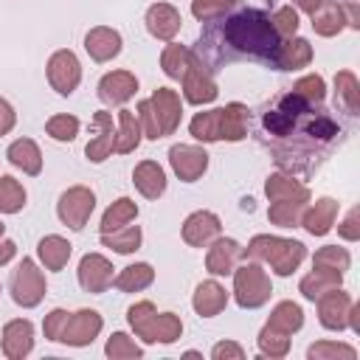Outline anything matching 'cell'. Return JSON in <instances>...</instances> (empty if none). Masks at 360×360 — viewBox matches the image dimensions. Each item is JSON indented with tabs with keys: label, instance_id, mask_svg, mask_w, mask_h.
<instances>
[{
	"label": "cell",
	"instance_id": "obj_7",
	"mask_svg": "<svg viewBox=\"0 0 360 360\" xmlns=\"http://www.w3.org/2000/svg\"><path fill=\"white\" fill-rule=\"evenodd\" d=\"M82 82V65L76 59L73 51L59 48L51 53L48 59V84L59 93V96H70Z\"/></svg>",
	"mask_w": 360,
	"mask_h": 360
},
{
	"label": "cell",
	"instance_id": "obj_12",
	"mask_svg": "<svg viewBox=\"0 0 360 360\" xmlns=\"http://www.w3.org/2000/svg\"><path fill=\"white\" fill-rule=\"evenodd\" d=\"M352 295L343 292L340 287L338 290H329L318 298V321L323 329H332V332H343L349 326V309H352Z\"/></svg>",
	"mask_w": 360,
	"mask_h": 360
},
{
	"label": "cell",
	"instance_id": "obj_33",
	"mask_svg": "<svg viewBox=\"0 0 360 360\" xmlns=\"http://www.w3.org/2000/svg\"><path fill=\"white\" fill-rule=\"evenodd\" d=\"M267 326L276 329V332H284V335H292L304 326V309L295 304V301H278L267 318Z\"/></svg>",
	"mask_w": 360,
	"mask_h": 360
},
{
	"label": "cell",
	"instance_id": "obj_36",
	"mask_svg": "<svg viewBox=\"0 0 360 360\" xmlns=\"http://www.w3.org/2000/svg\"><path fill=\"white\" fill-rule=\"evenodd\" d=\"M135 217H138V205H135V200H129V197H118V200L101 214V233H110V231H115V228H121V225H129Z\"/></svg>",
	"mask_w": 360,
	"mask_h": 360
},
{
	"label": "cell",
	"instance_id": "obj_51",
	"mask_svg": "<svg viewBox=\"0 0 360 360\" xmlns=\"http://www.w3.org/2000/svg\"><path fill=\"white\" fill-rule=\"evenodd\" d=\"M292 124H295V118H290L284 110H270V112H264V129L273 132V135H287V132L292 129Z\"/></svg>",
	"mask_w": 360,
	"mask_h": 360
},
{
	"label": "cell",
	"instance_id": "obj_18",
	"mask_svg": "<svg viewBox=\"0 0 360 360\" xmlns=\"http://www.w3.org/2000/svg\"><path fill=\"white\" fill-rule=\"evenodd\" d=\"M34 349V323L25 318L8 321L3 326V354L8 360H22Z\"/></svg>",
	"mask_w": 360,
	"mask_h": 360
},
{
	"label": "cell",
	"instance_id": "obj_44",
	"mask_svg": "<svg viewBox=\"0 0 360 360\" xmlns=\"http://www.w3.org/2000/svg\"><path fill=\"white\" fill-rule=\"evenodd\" d=\"M79 118L76 115H68V112H59V115H51L48 121H45V132L53 138V141H59V143H68V141H73L76 135H79Z\"/></svg>",
	"mask_w": 360,
	"mask_h": 360
},
{
	"label": "cell",
	"instance_id": "obj_34",
	"mask_svg": "<svg viewBox=\"0 0 360 360\" xmlns=\"http://www.w3.org/2000/svg\"><path fill=\"white\" fill-rule=\"evenodd\" d=\"M141 239H143V233L138 225H121L110 233H101V245L115 253H135L141 248Z\"/></svg>",
	"mask_w": 360,
	"mask_h": 360
},
{
	"label": "cell",
	"instance_id": "obj_46",
	"mask_svg": "<svg viewBox=\"0 0 360 360\" xmlns=\"http://www.w3.org/2000/svg\"><path fill=\"white\" fill-rule=\"evenodd\" d=\"M259 352H262L264 357H284V354L290 352V335L276 332V329H270V326L264 323L262 332H259Z\"/></svg>",
	"mask_w": 360,
	"mask_h": 360
},
{
	"label": "cell",
	"instance_id": "obj_37",
	"mask_svg": "<svg viewBox=\"0 0 360 360\" xmlns=\"http://www.w3.org/2000/svg\"><path fill=\"white\" fill-rule=\"evenodd\" d=\"M335 93H338L340 104H343L352 115L360 112V82H357V76H354L352 70H340V73L335 76Z\"/></svg>",
	"mask_w": 360,
	"mask_h": 360
},
{
	"label": "cell",
	"instance_id": "obj_25",
	"mask_svg": "<svg viewBox=\"0 0 360 360\" xmlns=\"http://www.w3.org/2000/svg\"><path fill=\"white\" fill-rule=\"evenodd\" d=\"M248 124H250V112L245 104L231 101L219 107V141H242L248 135Z\"/></svg>",
	"mask_w": 360,
	"mask_h": 360
},
{
	"label": "cell",
	"instance_id": "obj_39",
	"mask_svg": "<svg viewBox=\"0 0 360 360\" xmlns=\"http://www.w3.org/2000/svg\"><path fill=\"white\" fill-rule=\"evenodd\" d=\"M25 205V188L11 174H0V214H17Z\"/></svg>",
	"mask_w": 360,
	"mask_h": 360
},
{
	"label": "cell",
	"instance_id": "obj_45",
	"mask_svg": "<svg viewBox=\"0 0 360 360\" xmlns=\"http://www.w3.org/2000/svg\"><path fill=\"white\" fill-rule=\"evenodd\" d=\"M292 93L298 98H304L309 107L312 104H321L326 98V82L318 76V73H309V76H301L295 84H292Z\"/></svg>",
	"mask_w": 360,
	"mask_h": 360
},
{
	"label": "cell",
	"instance_id": "obj_31",
	"mask_svg": "<svg viewBox=\"0 0 360 360\" xmlns=\"http://www.w3.org/2000/svg\"><path fill=\"white\" fill-rule=\"evenodd\" d=\"M340 284H343V273H332V270H318V267H312V273L301 278L298 290H301V295H304L307 301H318L323 292L338 290Z\"/></svg>",
	"mask_w": 360,
	"mask_h": 360
},
{
	"label": "cell",
	"instance_id": "obj_22",
	"mask_svg": "<svg viewBox=\"0 0 360 360\" xmlns=\"http://www.w3.org/2000/svg\"><path fill=\"white\" fill-rule=\"evenodd\" d=\"M264 194L270 202H309V188L284 172H273L267 177Z\"/></svg>",
	"mask_w": 360,
	"mask_h": 360
},
{
	"label": "cell",
	"instance_id": "obj_10",
	"mask_svg": "<svg viewBox=\"0 0 360 360\" xmlns=\"http://www.w3.org/2000/svg\"><path fill=\"white\" fill-rule=\"evenodd\" d=\"M76 276H79V287H82L84 292H93V295L104 292V290L112 284V278H115L110 259L101 256V253H84L82 262H79Z\"/></svg>",
	"mask_w": 360,
	"mask_h": 360
},
{
	"label": "cell",
	"instance_id": "obj_54",
	"mask_svg": "<svg viewBox=\"0 0 360 360\" xmlns=\"http://www.w3.org/2000/svg\"><path fill=\"white\" fill-rule=\"evenodd\" d=\"M307 132L309 135H315V138H332V135H338V127H335V121L332 118H326V115H318L309 127H307Z\"/></svg>",
	"mask_w": 360,
	"mask_h": 360
},
{
	"label": "cell",
	"instance_id": "obj_17",
	"mask_svg": "<svg viewBox=\"0 0 360 360\" xmlns=\"http://www.w3.org/2000/svg\"><path fill=\"white\" fill-rule=\"evenodd\" d=\"M152 104V112L158 118V127H160V135H172L180 124V115H183V107H180V96L172 90V87H158L149 98Z\"/></svg>",
	"mask_w": 360,
	"mask_h": 360
},
{
	"label": "cell",
	"instance_id": "obj_4",
	"mask_svg": "<svg viewBox=\"0 0 360 360\" xmlns=\"http://www.w3.org/2000/svg\"><path fill=\"white\" fill-rule=\"evenodd\" d=\"M273 284L259 262H245L233 267V298L242 309H259L270 301Z\"/></svg>",
	"mask_w": 360,
	"mask_h": 360
},
{
	"label": "cell",
	"instance_id": "obj_42",
	"mask_svg": "<svg viewBox=\"0 0 360 360\" xmlns=\"http://www.w3.org/2000/svg\"><path fill=\"white\" fill-rule=\"evenodd\" d=\"M104 354H107L110 360H138V357H143V349H141L127 332H112V335L107 338Z\"/></svg>",
	"mask_w": 360,
	"mask_h": 360
},
{
	"label": "cell",
	"instance_id": "obj_32",
	"mask_svg": "<svg viewBox=\"0 0 360 360\" xmlns=\"http://www.w3.org/2000/svg\"><path fill=\"white\" fill-rule=\"evenodd\" d=\"M152 281H155V270H152V264H146V262L127 264V267L112 278L115 290H121V292H141V290H146Z\"/></svg>",
	"mask_w": 360,
	"mask_h": 360
},
{
	"label": "cell",
	"instance_id": "obj_55",
	"mask_svg": "<svg viewBox=\"0 0 360 360\" xmlns=\"http://www.w3.org/2000/svg\"><path fill=\"white\" fill-rule=\"evenodd\" d=\"M14 124H17V112H14V107H11L6 98H0V138L8 135V132L14 129Z\"/></svg>",
	"mask_w": 360,
	"mask_h": 360
},
{
	"label": "cell",
	"instance_id": "obj_21",
	"mask_svg": "<svg viewBox=\"0 0 360 360\" xmlns=\"http://www.w3.org/2000/svg\"><path fill=\"white\" fill-rule=\"evenodd\" d=\"M273 68L278 70H301L312 62V45L304 37H290L284 42H278V48L270 56Z\"/></svg>",
	"mask_w": 360,
	"mask_h": 360
},
{
	"label": "cell",
	"instance_id": "obj_3",
	"mask_svg": "<svg viewBox=\"0 0 360 360\" xmlns=\"http://www.w3.org/2000/svg\"><path fill=\"white\" fill-rule=\"evenodd\" d=\"M127 321L132 332L143 343H174L183 335V321L174 312H158L152 301H138L127 309Z\"/></svg>",
	"mask_w": 360,
	"mask_h": 360
},
{
	"label": "cell",
	"instance_id": "obj_47",
	"mask_svg": "<svg viewBox=\"0 0 360 360\" xmlns=\"http://www.w3.org/2000/svg\"><path fill=\"white\" fill-rule=\"evenodd\" d=\"M233 3H225V0H191V14L200 20V22H217Z\"/></svg>",
	"mask_w": 360,
	"mask_h": 360
},
{
	"label": "cell",
	"instance_id": "obj_53",
	"mask_svg": "<svg viewBox=\"0 0 360 360\" xmlns=\"http://www.w3.org/2000/svg\"><path fill=\"white\" fill-rule=\"evenodd\" d=\"M211 357L214 360H245V349L239 343H233V340H222V343H217L211 349Z\"/></svg>",
	"mask_w": 360,
	"mask_h": 360
},
{
	"label": "cell",
	"instance_id": "obj_13",
	"mask_svg": "<svg viewBox=\"0 0 360 360\" xmlns=\"http://www.w3.org/2000/svg\"><path fill=\"white\" fill-rule=\"evenodd\" d=\"M222 231V222L214 211H194L183 222V242L191 248H208Z\"/></svg>",
	"mask_w": 360,
	"mask_h": 360
},
{
	"label": "cell",
	"instance_id": "obj_2",
	"mask_svg": "<svg viewBox=\"0 0 360 360\" xmlns=\"http://www.w3.org/2000/svg\"><path fill=\"white\" fill-rule=\"evenodd\" d=\"M242 256H250L253 262H267L276 276H292L298 264L307 259V248L298 239L259 233L248 242V248H242Z\"/></svg>",
	"mask_w": 360,
	"mask_h": 360
},
{
	"label": "cell",
	"instance_id": "obj_11",
	"mask_svg": "<svg viewBox=\"0 0 360 360\" xmlns=\"http://www.w3.org/2000/svg\"><path fill=\"white\" fill-rule=\"evenodd\" d=\"M183 96H186V101L188 104H211L214 98H217V82L211 79V73L205 70V65L194 56L191 59V65L186 68V73H183Z\"/></svg>",
	"mask_w": 360,
	"mask_h": 360
},
{
	"label": "cell",
	"instance_id": "obj_24",
	"mask_svg": "<svg viewBox=\"0 0 360 360\" xmlns=\"http://www.w3.org/2000/svg\"><path fill=\"white\" fill-rule=\"evenodd\" d=\"M191 307H194V312L200 318H214V315H219L228 307V290L219 281H214V278L211 281H202L194 290Z\"/></svg>",
	"mask_w": 360,
	"mask_h": 360
},
{
	"label": "cell",
	"instance_id": "obj_60",
	"mask_svg": "<svg viewBox=\"0 0 360 360\" xmlns=\"http://www.w3.org/2000/svg\"><path fill=\"white\" fill-rule=\"evenodd\" d=\"M3 233H6V225H3V222H0V239H3Z\"/></svg>",
	"mask_w": 360,
	"mask_h": 360
},
{
	"label": "cell",
	"instance_id": "obj_58",
	"mask_svg": "<svg viewBox=\"0 0 360 360\" xmlns=\"http://www.w3.org/2000/svg\"><path fill=\"white\" fill-rule=\"evenodd\" d=\"M349 329L354 335H360V307L357 304H352V309H349Z\"/></svg>",
	"mask_w": 360,
	"mask_h": 360
},
{
	"label": "cell",
	"instance_id": "obj_40",
	"mask_svg": "<svg viewBox=\"0 0 360 360\" xmlns=\"http://www.w3.org/2000/svg\"><path fill=\"white\" fill-rule=\"evenodd\" d=\"M352 264V256L346 248H338V245H326L321 248L315 256H312V267L318 270H332V273H346Z\"/></svg>",
	"mask_w": 360,
	"mask_h": 360
},
{
	"label": "cell",
	"instance_id": "obj_26",
	"mask_svg": "<svg viewBox=\"0 0 360 360\" xmlns=\"http://www.w3.org/2000/svg\"><path fill=\"white\" fill-rule=\"evenodd\" d=\"M132 183L146 200H158L166 191V172L155 160H141L132 172Z\"/></svg>",
	"mask_w": 360,
	"mask_h": 360
},
{
	"label": "cell",
	"instance_id": "obj_29",
	"mask_svg": "<svg viewBox=\"0 0 360 360\" xmlns=\"http://www.w3.org/2000/svg\"><path fill=\"white\" fill-rule=\"evenodd\" d=\"M6 158H8V163L14 169H20L25 174H39L42 172V152H39L37 141H31V138H17L8 146Z\"/></svg>",
	"mask_w": 360,
	"mask_h": 360
},
{
	"label": "cell",
	"instance_id": "obj_48",
	"mask_svg": "<svg viewBox=\"0 0 360 360\" xmlns=\"http://www.w3.org/2000/svg\"><path fill=\"white\" fill-rule=\"evenodd\" d=\"M270 22H273V28H276V34L278 37H284V39H290V37H295V31H298V11L292 8V6H281L273 17H270Z\"/></svg>",
	"mask_w": 360,
	"mask_h": 360
},
{
	"label": "cell",
	"instance_id": "obj_30",
	"mask_svg": "<svg viewBox=\"0 0 360 360\" xmlns=\"http://www.w3.org/2000/svg\"><path fill=\"white\" fill-rule=\"evenodd\" d=\"M141 124L135 110H118V129H115V152L118 155H129L138 149L141 143Z\"/></svg>",
	"mask_w": 360,
	"mask_h": 360
},
{
	"label": "cell",
	"instance_id": "obj_61",
	"mask_svg": "<svg viewBox=\"0 0 360 360\" xmlns=\"http://www.w3.org/2000/svg\"><path fill=\"white\" fill-rule=\"evenodd\" d=\"M225 3H236V0H225Z\"/></svg>",
	"mask_w": 360,
	"mask_h": 360
},
{
	"label": "cell",
	"instance_id": "obj_56",
	"mask_svg": "<svg viewBox=\"0 0 360 360\" xmlns=\"http://www.w3.org/2000/svg\"><path fill=\"white\" fill-rule=\"evenodd\" d=\"M343 14H346L349 28H360V6L357 3H343Z\"/></svg>",
	"mask_w": 360,
	"mask_h": 360
},
{
	"label": "cell",
	"instance_id": "obj_1",
	"mask_svg": "<svg viewBox=\"0 0 360 360\" xmlns=\"http://www.w3.org/2000/svg\"><path fill=\"white\" fill-rule=\"evenodd\" d=\"M222 34L233 51L256 56V59L270 62L273 51L278 48V34H276L270 17L259 8H245V11H236L233 17H228Z\"/></svg>",
	"mask_w": 360,
	"mask_h": 360
},
{
	"label": "cell",
	"instance_id": "obj_9",
	"mask_svg": "<svg viewBox=\"0 0 360 360\" xmlns=\"http://www.w3.org/2000/svg\"><path fill=\"white\" fill-rule=\"evenodd\" d=\"M104 321L96 309H79V312H70L68 315V323L62 329V338L59 343H68V346H90L98 332H101Z\"/></svg>",
	"mask_w": 360,
	"mask_h": 360
},
{
	"label": "cell",
	"instance_id": "obj_28",
	"mask_svg": "<svg viewBox=\"0 0 360 360\" xmlns=\"http://www.w3.org/2000/svg\"><path fill=\"white\" fill-rule=\"evenodd\" d=\"M312 28L318 37H335L346 28V14H343V3H335V0H323L312 14Z\"/></svg>",
	"mask_w": 360,
	"mask_h": 360
},
{
	"label": "cell",
	"instance_id": "obj_8",
	"mask_svg": "<svg viewBox=\"0 0 360 360\" xmlns=\"http://www.w3.org/2000/svg\"><path fill=\"white\" fill-rule=\"evenodd\" d=\"M169 163H172V172L183 183H194L208 169V152L202 146H194V143H174L169 149Z\"/></svg>",
	"mask_w": 360,
	"mask_h": 360
},
{
	"label": "cell",
	"instance_id": "obj_14",
	"mask_svg": "<svg viewBox=\"0 0 360 360\" xmlns=\"http://www.w3.org/2000/svg\"><path fill=\"white\" fill-rule=\"evenodd\" d=\"M135 93H138V79H135V73H129V70L104 73L101 82H98V98H101L104 104H110V107L127 104Z\"/></svg>",
	"mask_w": 360,
	"mask_h": 360
},
{
	"label": "cell",
	"instance_id": "obj_5",
	"mask_svg": "<svg viewBox=\"0 0 360 360\" xmlns=\"http://www.w3.org/2000/svg\"><path fill=\"white\" fill-rule=\"evenodd\" d=\"M45 290H48L45 287V276L37 267V262L34 259H22L17 264V270H14V276H11V298H14V304L22 307V309H31L45 298Z\"/></svg>",
	"mask_w": 360,
	"mask_h": 360
},
{
	"label": "cell",
	"instance_id": "obj_15",
	"mask_svg": "<svg viewBox=\"0 0 360 360\" xmlns=\"http://www.w3.org/2000/svg\"><path fill=\"white\" fill-rule=\"evenodd\" d=\"M93 124H96V135L87 141L84 155H87V160H93V163H104V160L115 152V127H112V112L98 110V112L93 115Z\"/></svg>",
	"mask_w": 360,
	"mask_h": 360
},
{
	"label": "cell",
	"instance_id": "obj_19",
	"mask_svg": "<svg viewBox=\"0 0 360 360\" xmlns=\"http://www.w3.org/2000/svg\"><path fill=\"white\" fill-rule=\"evenodd\" d=\"M121 45H124L121 34L110 25H96L84 34V51L90 53L93 62H110L112 56L121 53Z\"/></svg>",
	"mask_w": 360,
	"mask_h": 360
},
{
	"label": "cell",
	"instance_id": "obj_6",
	"mask_svg": "<svg viewBox=\"0 0 360 360\" xmlns=\"http://www.w3.org/2000/svg\"><path fill=\"white\" fill-rule=\"evenodd\" d=\"M96 208V194L87 186H70L68 191H62L59 202H56V214L62 219V225H68L70 231H82L90 219Z\"/></svg>",
	"mask_w": 360,
	"mask_h": 360
},
{
	"label": "cell",
	"instance_id": "obj_38",
	"mask_svg": "<svg viewBox=\"0 0 360 360\" xmlns=\"http://www.w3.org/2000/svg\"><path fill=\"white\" fill-rule=\"evenodd\" d=\"M188 132L191 138L202 141V143H214L219 141V107L217 110H205V112H197L188 124Z\"/></svg>",
	"mask_w": 360,
	"mask_h": 360
},
{
	"label": "cell",
	"instance_id": "obj_20",
	"mask_svg": "<svg viewBox=\"0 0 360 360\" xmlns=\"http://www.w3.org/2000/svg\"><path fill=\"white\" fill-rule=\"evenodd\" d=\"M239 259H242V245L236 239L217 236L211 242L208 253H205V270L211 276H228V273H233V267L239 264Z\"/></svg>",
	"mask_w": 360,
	"mask_h": 360
},
{
	"label": "cell",
	"instance_id": "obj_59",
	"mask_svg": "<svg viewBox=\"0 0 360 360\" xmlns=\"http://www.w3.org/2000/svg\"><path fill=\"white\" fill-rule=\"evenodd\" d=\"M292 3H295V6L301 8V11H307V14H312V11H315V8H318V6L323 3V0H292Z\"/></svg>",
	"mask_w": 360,
	"mask_h": 360
},
{
	"label": "cell",
	"instance_id": "obj_41",
	"mask_svg": "<svg viewBox=\"0 0 360 360\" xmlns=\"http://www.w3.org/2000/svg\"><path fill=\"white\" fill-rule=\"evenodd\" d=\"M304 211H307V202H270L267 219L278 228H298Z\"/></svg>",
	"mask_w": 360,
	"mask_h": 360
},
{
	"label": "cell",
	"instance_id": "obj_50",
	"mask_svg": "<svg viewBox=\"0 0 360 360\" xmlns=\"http://www.w3.org/2000/svg\"><path fill=\"white\" fill-rule=\"evenodd\" d=\"M68 309H51L48 315H45V321H42V332H45V338L48 340H53V343H59V338H62V329H65V323H68Z\"/></svg>",
	"mask_w": 360,
	"mask_h": 360
},
{
	"label": "cell",
	"instance_id": "obj_23",
	"mask_svg": "<svg viewBox=\"0 0 360 360\" xmlns=\"http://www.w3.org/2000/svg\"><path fill=\"white\" fill-rule=\"evenodd\" d=\"M335 219H338V200L321 197V200H315V205H307V211L301 217V228L312 236H323L332 231Z\"/></svg>",
	"mask_w": 360,
	"mask_h": 360
},
{
	"label": "cell",
	"instance_id": "obj_43",
	"mask_svg": "<svg viewBox=\"0 0 360 360\" xmlns=\"http://www.w3.org/2000/svg\"><path fill=\"white\" fill-rule=\"evenodd\" d=\"M307 357L309 360H338V357H346V360H354L357 357V349L349 346V343H338V340H318L307 349Z\"/></svg>",
	"mask_w": 360,
	"mask_h": 360
},
{
	"label": "cell",
	"instance_id": "obj_16",
	"mask_svg": "<svg viewBox=\"0 0 360 360\" xmlns=\"http://www.w3.org/2000/svg\"><path fill=\"white\" fill-rule=\"evenodd\" d=\"M146 31L155 37V39H163V42H172L180 31V11L172 6V3H152L146 8Z\"/></svg>",
	"mask_w": 360,
	"mask_h": 360
},
{
	"label": "cell",
	"instance_id": "obj_27",
	"mask_svg": "<svg viewBox=\"0 0 360 360\" xmlns=\"http://www.w3.org/2000/svg\"><path fill=\"white\" fill-rule=\"evenodd\" d=\"M70 253H73V245H70L65 236H59V233L42 236L39 245H37V256H39L42 267H45V270H53V273H59V270L68 264Z\"/></svg>",
	"mask_w": 360,
	"mask_h": 360
},
{
	"label": "cell",
	"instance_id": "obj_35",
	"mask_svg": "<svg viewBox=\"0 0 360 360\" xmlns=\"http://www.w3.org/2000/svg\"><path fill=\"white\" fill-rule=\"evenodd\" d=\"M191 59H194V53L186 48V45H177V42H169L166 48H163V53H160V68H163V73L169 76V79H183V73H186V68L191 65Z\"/></svg>",
	"mask_w": 360,
	"mask_h": 360
},
{
	"label": "cell",
	"instance_id": "obj_52",
	"mask_svg": "<svg viewBox=\"0 0 360 360\" xmlns=\"http://www.w3.org/2000/svg\"><path fill=\"white\" fill-rule=\"evenodd\" d=\"M338 233L346 239V242H357L360 239V208H349V214L343 217V222L338 225Z\"/></svg>",
	"mask_w": 360,
	"mask_h": 360
},
{
	"label": "cell",
	"instance_id": "obj_57",
	"mask_svg": "<svg viewBox=\"0 0 360 360\" xmlns=\"http://www.w3.org/2000/svg\"><path fill=\"white\" fill-rule=\"evenodd\" d=\"M14 253H17V245H14L11 239H0V264L11 262V259H14Z\"/></svg>",
	"mask_w": 360,
	"mask_h": 360
},
{
	"label": "cell",
	"instance_id": "obj_49",
	"mask_svg": "<svg viewBox=\"0 0 360 360\" xmlns=\"http://www.w3.org/2000/svg\"><path fill=\"white\" fill-rule=\"evenodd\" d=\"M138 124H141V132H143V138H149V141H158V138H163L160 135V127H158V118H155V112H152V104H149V98H143V101H138Z\"/></svg>",
	"mask_w": 360,
	"mask_h": 360
}]
</instances>
